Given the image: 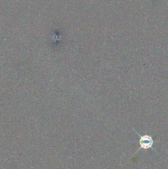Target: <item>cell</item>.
Masks as SVG:
<instances>
[{
	"mask_svg": "<svg viewBox=\"0 0 168 169\" xmlns=\"http://www.w3.org/2000/svg\"><path fill=\"white\" fill-rule=\"evenodd\" d=\"M135 133L137 134L138 135H139V139H138V144H139V148L137 150V152L135 154H137L141 149L143 150H148V149H153V144H154V140L152 139V137L149 135H140L139 134L134 130ZM154 150V149H153Z\"/></svg>",
	"mask_w": 168,
	"mask_h": 169,
	"instance_id": "6da1fadb",
	"label": "cell"
}]
</instances>
